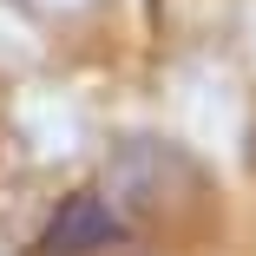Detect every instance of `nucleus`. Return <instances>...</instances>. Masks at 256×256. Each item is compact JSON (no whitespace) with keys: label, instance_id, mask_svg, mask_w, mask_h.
<instances>
[{"label":"nucleus","instance_id":"f257e3e1","mask_svg":"<svg viewBox=\"0 0 256 256\" xmlns=\"http://www.w3.org/2000/svg\"><path fill=\"white\" fill-rule=\"evenodd\" d=\"M106 236H112V217H106V204H98V197H72L66 217L53 224V250H60V256H79V250L106 243Z\"/></svg>","mask_w":256,"mask_h":256}]
</instances>
